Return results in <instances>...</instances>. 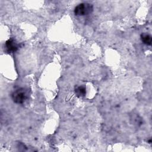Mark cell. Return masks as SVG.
I'll use <instances>...</instances> for the list:
<instances>
[{
	"instance_id": "cell-1",
	"label": "cell",
	"mask_w": 152,
	"mask_h": 152,
	"mask_svg": "<svg viewBox=\"0 0 152 152\" xmlns=\"http://www.w3.org/2000/svg\"><path fill=\"white\" fill-rule=\"evenodd\" d=\"M28 93L24 88H18L15 90L11 94L12 101L17 104L23 103L28 98Z\"/></svg>"
},
{
	"instance_id": "cell-2",
	"label": "cell",
	"mask_w": 152,
	"mask_h": 152,
	"mask_svg": "<svg viewBox=\"0 0 152 152\" xmlns=\"http://www.w3.org/2000/svg\"><path fill=\"white\" fill-rule=\"evenodd\" d=\"M93 11V6L88 2L78 4L74 8V14L78 16H84L91 14Z\"/></svg>"
},
{
	"instance_id": "cell-3",
	"label": "cell",
	"mask_w": 152,
	"mask_h": 152,
	"mask_svg": "<svg viewBox=\"0 0 152 152\" xmlns=\"http://www.w3.org/2000/svg\"><path fill=\"white\" fill-rule=\"evenodd\" d=\"M4 48L7 53H14L18 49V45L14 39L11 38L6 41Z\"/></svg>"
},
{
	"instance_id": "cell-4",
	"label": "cell",
	"mask_w": 152,
	"mask_h": 152,
	"mask_svg": "<svg viewBox=\"0 0 152 152\" xmlns=\"http://www.w3.org/2000/svg\"><path fill=\"white\" fill-rule=\"evenodd\" d=\"M141 40L142 42L146 45H151L152 42V37L150 34L147 33H142L141 34Z\"/></svg>"
},
{
	"instance_id": "cell-5",
	"label": "cell",
	"mask_w": 152,
	"mask_h": 152,
	"mask_svg": "<svg viewBox=\"0 0 152 152\" xmlns=\"http://www.w3.org/2000/svg\"><path fill=\"white\" fill-rule=\"evenodd\" d=\"M75 92L77 96L83 97L86 94V87L84 86H77L75 88Z\"/></svg>"
}]
</instances>
